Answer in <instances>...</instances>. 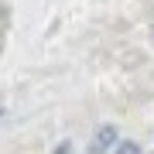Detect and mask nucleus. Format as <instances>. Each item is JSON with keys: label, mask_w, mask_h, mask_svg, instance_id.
<instances>
[{"label": "nucleus", "mask_w": 154, "mask_h": 154, "mask_svg": "<svg viewBox=\"0 0 154 154\" xmlns=\"http://www.w3.org/2000/svg\"><path fill=\"white\" fill-rule=\"evenodd\" d=\"M110 144H116V130L113 127H103V130L96 134V140H93V154H106Z\"/></svg>", "instance_id": "obj_1"}, {"label": "nucleus", "mask_w": 154, "mask_h": 154, "mask_svg": "<svg viewBox=\"0 0 154 154\" xmlns=\"http://www.w3.org/2000/svg\"><path fill=\"white\" fill-rule=\"evenodd\" d=\"M116 154H140V147H137V144H130V140H123L120 147H116Z\"/></svg>", "instance_id": "obj_2"}, {"label": "nucleus", "mask_w": 154, "mask_h": 154, "mask_svg": "<svg viewBox=\"0 0 154 154\" xmlns=\"http://www.w3.org/2000/svg\"><path fill=\"white\" fill-rule=\"evenodd\" d=\"M58 154H65V147H62V151H58Z\"/></svg>", "instance_id": "obj_3"}]
</instances>
